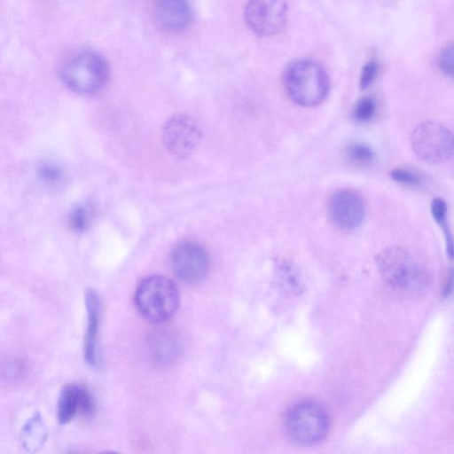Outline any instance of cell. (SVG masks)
<instances>
[{
    "label": "cell",
    "instance_id": "cell-14",
    "mask_svg": "<svg viewBox=\"0 0 454 454\" xmlns=\"http://www.w3.org/2000/svg\"><path fill=\"white\" fill-rule=\"evenodd\" d=\"M149 348L153 358L161 364H168L177 359L181 352L178 338L168 331L154 333L149 340Z\"/></svg>",
    "mask_w": 454,
    "mask_h": 454
},
{
    "label": "cell",
    "instance_id": "cell-21",
    "mask_svg": "<svg viewBox=\"0 0 454 454\" xmlns=\"http://www.w3.org/2000/svg\"><path fill=\"white\" fill-rule=\"evenodd\" d=\"M378 70L379 65L375 60H371L364 66L359 81L361 89H365L372 83L377 76Z\"/></svg>",
    "mask_w": 454,
    "mask_h": 454
},
{
    "label": "cell",
    "instance_id": "cell-20",
    "mask_svg": "<svg viewBox=\"0 0 454 454\" xmlns=\"http://www.w3.org/2000/svg\"><path fill=\"white\" fill-rule=\"evenodd\" d=\"M347 154L350 160L357 163H368L374 157L372 148L362 143H353L348 145Z\"/></svg>",
    "mask_w": 454,
    "mask_h": 454
},
{
    "label": "cell",
    "instance_id": "cell-4",
    "mask_svg": "<svg viewBox=\"0 0 454 454\" xmlns=\"http://www.w3.org/2000/svg\"><path fill=\"white\" fill-rule=\"evenodd\" d=\"M284 427L293 442L310 446L324 441L327 436L330 420L320 403L313 400H301L286 411Z\"/></svg>",
    "mask_w": 454,
    "mask_h": 454
},
{
    "label": "cell",
    "instance_id": "cell-18",
    "mask_svg": "<svg viewBox=\"0 0 454 454\" xmlns=\"http://www.w3.org/2000/svg\"><path fill=\"white\" fill-rule=\"evenodd\" d=\"M431 212L434 219L443 231L446 237L447 251L451 255L452 239L448 228L446 203L441 199H434L431 203Z\"/></svg>",
    "mask_w": 454,
    "mask_h": 454
},
{
    "label": "cell",
    "instance_id": "cell-11",
    "mask_svg": "<svg viewBox=\"0 0 454 454\" xmlns=\"http://www.w3.org/2000/svg\"><path fill=\"white\" fill-rule=\"evenodd\" d=\"M94 411V400L85 387L68 384L62 388L57 407V419L59 424L70 422L77 414L90 416Z\"/></svg>",
    "mask_w": 454,
    "mask_h": 454
},
{
    "label": "cell",
    "instance_id": "cell-3",
    "mask_svg": "<svg viewBox=\"0 0 454 454\" xmlns=\"http://www.w3.org/2000/svg\"><path fill=\"white\" fill-rule=\"evenodd\" d=\"M176 286L163 276H150L143 279L135 293V305L148 322L161 324L170 319L179 305Z\"/></svg>",
    "mask_w": 454,
    "mask_h": 454
},
{
    "label": "cell",
    "instance_id": "cell-1",
    "mask_svg": "<svg viewBox=\"0 0 454 454\" xmlns=\"http://www.w3.org/2000/svg\"><path fill=\"white\" fill-rule=\"evenodd\" d=\"M283 84L294 103L307 107L322 103L330 88L324 68L309 59L297 60L290 65L284 74Z\"/></svg>",
    "mask_w": 454,
    "mask_h": 454
},
{
    "label": "cell",
    "instance_id": "cell-13",
    "mask_svg": "<svg viewBox=\"0 0 454 454\" xmlns=\"http://www.w3.org/2000/svg\"><path fill=\"white\" fill-rule=\"evenodd\" d=\"M85 304L88 322L84 338V357L90 366L98 368L100 364V356L98 352L100 301L98 294L94 290H87Z\"/></svg>",
    "mask_w": 454,
    "mask_h": 454
},
{
    "label": "cell",
    "instance_id": "cell-7",
    "mask_svg": "<svg viewBox=\"0 0 454 454\" xmlns=\"http://www.w3.org/2000/svg\"><path fill=\"white\" fill-rule=\"evenodd\" d=\"M170 264L179 279L194 284L207 275L210 260L207 252L200 244L184 241L173 247L170 253Z\"/></svg>",
    "mask_w": 454,
    "mask_h": 454
},
{
    "label": "cell",
    "instance_id": "cell-22",
    "mask_svg": "<svg viewBox=\"0 0 454 454\" xmlns=\"http://www.w3.org/2000/svg\"><path fill=\"white\" fill-rule=\"evenodd\" d=\"M391 176L395 181L407 185H419L421 182L417 174L403 168L394 169Z\"/></svg>",
    "mask_w": 454,
    "mask_h": 454
},
{
    "label": "cell",
    "instance_id": "cell-6",
    "mask_svg": "<svg viewBox=\"0 0 454 454\" xmlns=\"http://www.w3.org/2000/svg\"><path fill=\"white\" fill-rule=\"evenodd\" d=\"M411 144L414 153L430 164H441L453 153V136L443 124L427 121L413 130Z\"/></svg>",
    "mask_w": 454,
    "mask_h": 454
},
{
    "label": "cell",
    "instance_id": "cell-9",
    "mask_svg": "<svg viewBox=\"0 0 454 454\" xmlns=\"http://www.w3.org/2000/svg\"><path fill=\"white\" fill-rule=\"evenodd\" d=\"M245 20L258 35H276L286 22V5L283 0H248L245 8Z\"/></svg>",
    "mask_w": 454,
    "mask_h": 454
},
{
    "label": "cell",
    "instance_id": "cell-17",
    "mask_svg": "<svg viewBox=\"0 0 454 454\" xmlns=\"http://www.w3.org/2000/svg\"><path fill=\"white\" fill-rule=\"evenodd\" d=\"M40 180L50 188H59L67 181V173L64 168L53 160H43L38 166Z\"/></svg>",
    "mask_w": 454,
    "mask_h": 454
},
{
    "label": "cell",
    "instance_id": "cell-19",
    "mask_svg": "<svg viewBox=\"0 0 454 454\" xmlns=\"http://www.w3.org/2000/svg\"><path fill=\"white\" fill-rule=\"evenodd\" d=\"M376 104L374 99L370 97H364L356 103L353 111V116L360 122H366L374 116Z\"/></svg>",
    "mask_w": 454,
    "mask_h": 454
},
{
    "label": "cell",
    "instance_id": "cell-5",
    "mask_svg": "<svg viewBox=\"0 0 454 454\" xmlns=\"http://www.w3.org/2000/svg\"><path fill=\"white\" fill-rule=\"evenodd\" d=\"M377 263L383 278L397 289L414 292L426 284L423 266L403 248H387L379 254Z\"/></svg>",
    "mask_w": 454,
    "mask_h": 454
},
{
    "label": "cell",
    "instance_id": "cell-23",
    "mask_svg": "<svg viewBox=\"0 0 454 454\" xmlns=\"http://www.w3.org/2000/svg\"><path fill=\"white\" fill-rule=\"evenodd\" d=\"M439 68L447 75H452V47L444 48L437 59Z\"/></svg>",
    "mask_w": 454,
    "mask_h": 454
},
{
    "label": "cell",
    "instance_id": "cell-15",
    "mask_svg": "<svg viewBox=\"0 0 454 454\" xmlns=\"http://www.w3.org/2000/svg\"><path fill=\"white\" fill-rule=\"evenodd\" d=\"M47 428L41 414L35 411L24 424L20 431L23 448L27 452H36L46 442Z\"/></svg>",
    "mask_w": 454,
    "mask_h": 454
},
{
    "label": "cell",
    "instance_id": "cell-10",
    "mask_svg": "<svg viewBox=\"0 0 454 454\" xmlns=\"http://www.w3.org/2000/svg\"><path fill=\"white\" fill-rule=\"evenodd\" d=\"M327 212L335 226L343 230H352L363 222L365 215V203L357 192L341 189L330 197Z\"/></svg>",
    "mask_w": 454,
    "mask_h": 454
},
{
    "label": "cell",
    "instance_id": "cell-8",
    "mask_svg": "<svg viewBox=\"0 0 454 454\" xmlns=\"http://www.w3.org/2000/svg\"><path fill=\"white\" fill-rule=\"evenodd\" d=\"M201 139L200 129L192 117L176 114L169 118L162 129V142L172 155L186 158L199 145Z\"/></svg>",
    "mask_w": 454,
    "mask_h": 454
},
{
    "label": "cell",
    "instance_id": "cell-16",
    "mask_svg": "<svg viewBox=\"0 0 454 454\" xmlns=\"http://www.w3.org/2000/svg\"><path fill=\"white\" fill-rule=\"evenodd\" d=\"M96 216V207L91 202L74 207L68 216V225L76 233L86 231L92 224Z\"/></svg>",
    "mask_w": 454,
    "mask_h": 454
},
{
    "label": "cell",
    "instance_id": "cell-12",
    "mask_svg": "<svg viewBox=\"0 0 454 454\" xmlns=\"http://www.w3.org/2000/svg\"><path fill=\"white\" fill-rule=\"evenodd\" d=\"M153 17L161 29L180 32L188 27L192 12L187 0H155Z\"/></svg>",
    "mask_w": 454,
    "mask_h": 454
},
{
    "label": "cell",
    "instance_id": "cell-2",
    "mask_svg": "<svg viewBox=\"0 0 454 454\" xmlns=\"http://www.w3.org/2000/svg\"><path fill=\"white\" fill-rule=\"evenodd\" d=\"M106 59L93 51H82L68 58L61 67L60 76L66 86L80 95L100 91L109 79Z\"/></svg>",
    "mask_w": 454,
    "mask_h": 454
}]
</instances>
